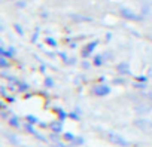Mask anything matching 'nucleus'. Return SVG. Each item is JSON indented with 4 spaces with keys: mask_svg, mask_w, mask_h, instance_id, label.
Instances as JSON below:
<instances>
[{
    "mask_svg": "<svg viewBox=\"0 0 152 147\" xmlns=\"http://www.w3.org/2000/svg\"><path fill=\"white\" fill-rule=\"evenodd\" d=\"M94 91H96V95H107L110 89H109V86L103 85V86H97Z\"/></svg>",
    "mask_w": 152,
    "mask_h": 147,
    "instance_id": "obj_2",
    "label": "nucleus"
},
{
    "mask_svg": "<svg viewBox=\"0 0 152 147\" xmlns=\"http://www.w3.org/2000/svg\"><path fill=\"white\" fill-rule=\"evenodd\" d=\"M94 62H96V64H97V65H99V64H102V58H100V56H97V58H96V61H94Z\"/></svg>",
    "mask_w": 152,
    "mask_h": 147,
    "instance_id": "obj_4",
    "label": "nucleus"
},
{
    "mask_svg": "<svg viewBox=\"0 0 152 147\" xmlns=\"http://www.w3.org/2000/svg\"><path fill=\"white\" fill-rule=\"evenodd\" d=\"M0 64H2L3 67H8V61H6V56H5V55L0 56Z\"/></svg>",
    "mask_w": 152,
    "mask_h": 147,
    "instance_id": "obj_3",
    "label": "nucleus"
},
{
    "mask_svg": "<svg viewBox=\"0 0 152 147\" xmlns=\"http://www.w3.org/2000/svg\"><path fill=\"white\" fill-rule=\"evenodd\" d=\"M96 46H97V42H91L90 45H87V46H85V49L82 51L84 56H88V55H90V54L94 51V48H96Z\"/></svg>",
    "mask_w": 152,
    "mask_h": 147,
    "instance_id": "obj_1",
    "label": "nucleus"
},
{
    "mask_svg": "<svg viewBox=\"0 0 152 147\" xmlns=\"http://www.w3.org/2000/svg\"><path fill=\"white\" fill-rule=\"evenodd\" d=\"M11 123H14V125H18V122H17V119H12V120H11Z\"/></svg>",
    "mask_w": 152,
    "mask_h": 147,
    "instance_id": "obj_5",
    "label": "nucleus"
}]
</instances>
